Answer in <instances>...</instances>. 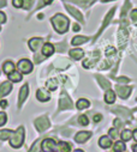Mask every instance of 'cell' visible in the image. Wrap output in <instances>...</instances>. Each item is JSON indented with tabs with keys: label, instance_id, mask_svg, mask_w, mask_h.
<instances>
[{
	"label": "cell",
	"instance_id": "1",
	"mask_svg": "<svg viewBox=\"0 0 137 152\" xmlns=\"http://www.w3.org/2000/svg\"><path fill=\"white\" fill-rule=\"evenodd\" d=\"M51 22H52L54 29H55L59 34L66 32L67 29H68V24H70V20H68V18H66L64 15H60V13L55 15V16L51 19Z\"/></svg>",
	"mask_w": 137,
	"mask_h": 152
},
{
	"label": "cell",
	"instance_id": "2",
	"mask_svg": "<svg viewBox=\"0 0 137 152\" xmlns=\"http://www.w3.org/2000/svg\"><path fill=\"white\" fill-rule=\"evenodd\" d=\"M23 141H24V128L23 127H19L11 135V138H10V145L12 147H15V148H18V147L22 146Z\"/></svg>",
	"mask_w": 137,
	"mask_h": 152
},
{
	"label": "cell",
	"instance_id": "3",
	"mask_svg": "<svg viewBox=\"0 0 137 152\" xmlns=\"http://www.w3.org/2000/svg\"><path fill=\"white\" fill-rule=\"evenodd\" d=\"M17 68L19 71V73H23V74H28L32 71V64L28 60V59H22L18 61L17 64Z\"/></svg>",
	"mask_w": 137,
	"mask_h": 152
},
{
	"label": "cell",
	"instance_id": "4",
	"mask_svg": "<svg viewBox=\"0 0 137 152\" xmlns=\"http://www.w3.org/2000/svg\"><path fill=\"white\" fill-rule=\"evenodd\" d=\"M35 127L39 132H45L49 127V121L47 116H41L35 120Z\"/></svg>",
	"mask_w": 137,
	"mask_h": 152
},
{
	"label": "cell",
	"instance_id": "5",
	"mask_svg": "<svg viewBox=\"0 0 137 152\" xmlns=\"http://www.w3.org/2000/svg\"><path fill=\"white\" fill-rule=\"evenodd\" d=\"M117 41H118V47L120 49H123L126 46V41H127V31H126V29H124V28L119 29Z\"/></svg>",
	"mask_w": 137,
	"mask_h": 152
},
{
	"label": "cell",
	"instance_id": "6",
	"mask_svg": "<svg viewBox=\"0 0 137 152\" xmlns=\"http://www.w3.org/2000/svg\"><path fill=\"white\" fill-rule=\"evenodd\" d=\"M41 148L43 152H53L57 148V142L53 139H45L41 142Z\"/></svg>",
	"mask_w": 137,
	"mask_h": 152
},
{
	"label": "cell",
	"instance_id": "7",
	"mask_svg": "<svg viewBox=\"0 0 137 152\" xmlns=\"http://www.w3.org/2000/svg\"><path fill=\"white\" fill-rule=\"evenodd\" d=\"M59 108L63 109H70L71 108V99L66 94H63L60 99H59Z\"/></svg>",
	"mask_w": 137,
	"mask_h": 152
},
{
	"label": "cell",
	"instance_id": "8",
	"mask_svg": "<svg viewBox=\"0 0 137 152\" xmlns=\"http://www.w3.org/2000/svg\"><path fill=\"white\" fill-rule=\"evenodd\" d=\"M12 90V84L11 82H4L0 84V96L4 97V96H7Z\"/></svg>",
	"mask_w": 137,
	"mask_h": 152
},
{
	"label": "cell",
	"instance_id": "9",
	"mask_svg": "<svg viewBox=\"0 0 137 152\" xmlns=\"http://www.w3.org/2000/svg\"><path fill=\"white\" fill-rule=\"evenodd\" d=\"M42 43H43V41H42V39H40V37H34V39H31V40L28 42L29 48H30L31 50H34V52L38 50L39 47L42 46Z\"/></svg>",
	"mask_w": 137,
	"mask_h": 152
},
{
	"label": "cell",
	"instance_id": "10",
	"mask_svg": "<svg viewBox=\"0 0 137 152\" xmlns=\"http://www.w3.org/2000/svg\"><path fill=\"white\" fill-rule=\"evenodd\" d=\"M28 94H29V86H28V84H24L19 90V98H18V104L19 105H22L24 103V101L28 97Z\"/></svg>",
	"mask_w": 137,
	"mask_h": 152
},
{
	"label": "cell",
	"instance_id": "11",
	"mask_svg": "<svg viewBox=\"0 0 137 152\" xmlns=\"http://www.w3.org/2000/svg\"><path fill=\"white\" fill-rule=\"evenodd\" d=\"M116 86H117V85H116ZM130 92H131V88H130V86H122V85H118V86H117V94L119 95L120 98H126V97H129Z\"/></svg>",
	"mask_w": 137,
	"mask_h": 152
},
{
	"label": "cell",
	"instance_id": "12",
	"mask_svg": "<svg viewBox=\"0 0 137 152\" xmlns=\"http://www.w3.org/2000/svg\"><path fill=\"white\" fill-rule=\"evenodd\" d=\"M90 137H91V133H90V132H80V133L76 134L75 140H76L77 142H80V144H83V142H85Z\"/></svg>",
	"mask_w": 137,
	"mask_h": 152
},
{
	"label": "cell",
	"instance_id": "13",
	"mask_svg": "<svg viewBox=\"0 0 137 152\" xmlns=\"http://www.w3.org/2000/svg\"><path fill=\"white\" fill-rule=\"evenodd\" d=\"M99 145L102 147V148H108L112 146V140L111 138H108L107 135H102L99 140Z\"/></svg>",
	"mask_w": 137,
	"mask_h": 152
},
{
	"label": "cell",
	"instance_id": "14",
	"mask_svg": "<svg viewBox=\"0 0 137 152\" xmlns=\"http://www.w3.org/2000/svg\"><path fill=\"white\" fill-rule=\"evenodd\" d=\"M36 98H38L40 102H47V101L49 99V94H48L46 90L40 89V90H38V92H36Z\"/></svg>",
	"mask_w": 137,
	"mask_h": 152
},
{
	"label": "cell",
	"instance_id": "15",
	"mask_svg": "<svg viewBox=\"0 0 137 152\" xmlns=\"http://www.w3.org/2000/svg\"><path fill=\"white\" fill-rule=\"evenodd\" d=\"M54 53V46L51 43H45L42 47V54L43 56H51Z\"/></svg>",
	"mask_w": 137,
	"mask_h": 152
},
{
	"label": "cell",
	"instance_id": "16",
	"mask_svg": "<svg viewBox=\"0 0 137 152\" xmlns=\"http://www.w3.org/2000/svg\"><path fill=\"white\" fill-rule=\"evenodd\" d=\"M97 59H99V52H95L93 58H89V59H87V60L83 62V67H84V68H89V67H91V66L95 64V61H96Z\"/></svg>",
	"mask_w": 137,
	"mask_h": 152
},
{
	"label": "cell",
	"instance_id": "17",
	"mask_svg": "<svg viewBox=\"0 0 137 152\" xmlns=\"http://www.w3.org/2000/svg\"><path fill=\"white\" fill-rule=\"evenodd\" d=\"M68 54H70V56H72L74 59L80 60V59H82V56L84 55V52H83L81 48H76V49H71L70 52H68Z\"/></svg>",
	"mask_w": 137,
	"mask_h": 152
},
{
	"label": "cell",
	"instance_id": "18",
	"mask_svg": "<svg viewBox=\"0 0 137 152\" xmlns=\"http://www.w3.org/2000/svg\"><path fill=\"white\" fill-rule=\"evenodd\" d=\"M105 101H106V103H108V104H113L114 101H116V92L108 89V90L106 91V95H105Z\"/></svg>",
	"mask_w": 137,
	"mask_h": 152
},
{
	"label": "cell",
	"instance_id": "19",
	"mask_svg": "<svg viewBox=\"0 0 137 152\" xmlns=\"http://www.w3.org/2000/svg\"><path fill=\"white\" fill-rule=\"evenodd\" d=\"M66 10H67L68 12H70V13H71V15H72V16H74L76 19H78V20H81V22L83 20V17H82L81 12H80L78 10H76L75 7H72V6H68V5H67V6H66Z\"/></svg>",
	"mask_w": 137,
	"mask_h": 152
},
{
	"label": "cell",
	"instance_id": "20",
	"mask_svg": "<svg viewBox=\"0 0 137 152\" xmlns=\"http://www.w3.org/2000/svg\"><path fill=\"white\" fill-rule=\"evenodd\" d=\"M3 71H4V73H6L7 75H9L10 73H12V72L15 71V65H13V62H12V61H6V62H4Z\"/></svg>",
	"mask_w": 137,
	"mask_h": 152
},
{
	"label": "cell",
	"instance_id": "21",
	"mask_svg": "<svg viewBox=\"0 0 137 152\" xmlns=\"http://www.w3.org/2000/svg\"><path fill=\"white\" fill-rule=\"evenodd\" d=\"M88 41V37H85V36H76V37H74V40H72V46H81V45H83V43H85Z\"/></svg>",
	"mask_w": 137,
	"mask_h": 152
},
{
	"label": "cell",
	"instance_id": "22",
	"mask_svg": "<svg viewBox=\"0 0 137 152\" xmlns=\"http://www.w3.org/2000/svg\"><path fill=\"white\" fill-rule=\"evenodd\" d=\"M89 105H90V102H89L88 99H85V98H81V99H78V101H77V104H76V107H77L78 110L87 109Z\"/></svg>",
	"mask_w": 137,
	"mask_h": 152
},
{
	"label": "cell",
	"instance_id": "23",
	"mask_svg": "<svg viewBox=\"0 0 137 152\" xmlns=\"http://www.w3.org/2000/svg\"><path fill=\"white\" fill-rule=\"evenodd\" d=\"M9 79H10L11 82H13V83H18V82H21V80H22V75H21V73H19V72L13 71L12 73H10V74H9Z\"/></svg>",
	"mask_w": 137,
	"mask_h": 152
},
{
	"label": "cell",
	"instance_id": "24",
	"mask_svg": "<svg viewBox=\"0 0 137 152\" xmlns=\"http://www.w3.org/2000/svg\"><path fill=\"white\" fill-rule=\"evenodd\" d=\"M13 134L12 131L10 129H4V131H0V140H7L11 138V135Z\"/></svg>",
	"mask_w": 137,
	"mask_h": 152
},
{
	"label": "cell",
	"instance_id": "25",
	"mask_svg": "<svg viewBox=\"0 0 137 152\" xmlns=\"http://www.w3.org/2000/svg\"><path fill=\"white\" fill-rule=\"evenodd\" d=\"M120 137H122V140L123 141H127L132 138V132L129 131V129H124L122 133H120Z\"/></svg>",
	"mask_w": 137,
	"mask_h": 152
},
{
	"label": "cell",
	"instance_id": "26",
	"mask_svg": "<svg viewBox=\"0 0 137 152\" xmlns=\"http://www.w3.org/2000/svg\"><path fill=\"white\" fill-rule=\"evenodd\" d=\"M42 148H41V141L40 140H36L35 142L32 144V146L30 147L29 152H40Z\"/></svg>",
	"mask_w": 137,
	"mask_h": 152
},
{
	"label": "cell",
	"instance_id": "27",
	"mask_svg": "<svg viewBox=\"0 0 137 152\" xmlns=\"http://www.w3.org/2000/svg\"><path fill=\"white\" fill-rule=\"evenodd\" d=\"M125 148H126V146H125V144L123 141H117L114 144V151L116 152H124Z\"/></svg>",
	"mask_w": 137,
	"mask_h": 152
},
{
	"label": "cell",
	"instance_id": "28",
	"mask_svg": "<svg viewBox=\"0 0 137 152\" xmlns=\"http://www.w3.org/2000/svg\"><path fill=\"white\" fill-rule=\"evenodd\" d=\"M97 80H99V83L101 84V86L102 88H104V89H110V82L107 80V79H105L104 77H100V75H99V77H97Z\"/></svg>",
	"mask_w": 137,
	"mask_h": 152
},
{
	"label": "cell",
	"instance_id": "29",
	"mask_svg": "<svg viewBox=\"0 0 137 152\" xmlns=\"http://www.w3.org/2000/svg\"><path fill=\"white\" fill-rule=\"evenodd\" d=\"M58 79L57 78H54V79H51L48 83H47V88L49 89V90H55L57 88H58Z\"/></svg>",
	"mask_w": 137,
	"mask_h": 152
},
{
	"label": "cell",
	"instance_id": "30",
	"mask_svg": "<svg viewBox=\"0 0 137 152\" xmlns=\"http://www.w3.org/2000/svg\"><path fill=\"white\" fill-rule=\"evenodd\" d=\"M78 124H81L82 126H87V125L89 124L88 116H87V115H81V116L78 118Z\"/></svg>",
	"mask_w": 137,
	"mask_h": 152
},
{
	"label": "cell",
	"instance_id": "31",
	"mask_svg": "<svg viewBox=\"0 0 137 152\" xmlns=\"http://www.w3.org/2000/svg\"><path fill=\"white\" fill-rule=\"evenodd\" d=\"M12 5L17 9H21L24 5V0H12Z\"/></svg>",
	"mask_w": 137,
	"mask_h": 152
},
{
	"label": "cell",
	"instance_id": "32",
	"mask_svg": "<svg viewBox=\"0 0 137 152\" xmlns=\"http://www.w3.org/2000/svg\"><path fill=\"white\" fill-rule=\"evenodd\" d=\"M6 120H7L6 114L3 113V111H0V126H4L6 124Z\"/></svg>",
	"mask_w": 137,
	"mask_h": 152
},
{
	"label": "cell",
	"instance_id": "33",
	"mask_svg": "<svg viewBox=\"0 0 137 152\" xmlns=\"http://www.w3.org/2000/svg\"><path fill=\"white\" fill-rule=\"evenodd\" d=\"M105 53H106V56H112L116 53V49L113 47H107L106 50H105Z\"/></svg>",
	"mask_w": 137,
	"mask_h": 152
},
{
	"label": "cell",
	"instance_id": "34",
	"mask_svg": "<svg viewBox=\"0 0 137 152\" xmlns=\"http://www.w3.org/2000/svg\"><path fill=\"white\" fill-rule=\"evenodd\" d=\"M110 135H111V138L117 139V137H118V129L117 128H111L110 129Z\"/></svg>",
	"mask_w": 137,
	"mask_h": 152
},
{
	"label": "cell",
	"instance_id": "35",
	"mask_svg": "<svg viewBox=\"0 0 137 152\" xmlns=\"http://www.w3.org/2000/svg\"><path fill=\"white\" fill-rule=\"evenodd\" d=\"M6 22V17H5V13L0 11V24L1 23H5Z\"/></svg>",
	"mask_w": 137,
	"mask_h": 152
},
{
	"label": "cell",
	"instance_id": "36",
	"mask_svg": "<svg viewBox=\"0 0 137 152\" xmlns=\"http://www.w3.org/2000/svg\"><path fill=\"white\" fill-rule=\"evenodd\" d=\"M131 18H132V20H137V10H133L131 12Z\"/></svg>",
	"mask_w": 137,
	"mask_h": 152
},
{
	"label": "cell",
	"instance_id": "37",
	"mask_svg": "<svg viewBox=\"0 0 137 152\" xmlns=\"http://www.w3.org/2000/svg\"><path fill=\"white\" fill-rule=\"evenodd\" d=\"M101 119H102V116L100 115V114H99V115H95V116H94V121H95L96 124H97V122H100V121H101Z\"/></svg>",
	"mask_w": 137,
	"mask_h": 152
},
{
	"label": "cell",
	"instance_id": "38",
	"mask_svg": "<svg viewBox=\"0 0 137 152\" xmlns=\"http://www.w3.org/2000/svg\"><path fill=\"white\" fill-rule=\"evenodd\" d=\"M0 107H1V108H6L7 107V102L6 101H0Z\"/></svg>",
	"mask_w": 137,
	"mask_h": 152
},
{
	"label": "cell",
	"instance_id": "39",
	"mask_svg": "<svg viewBox=\"0 0 137 152\" xmlns=\"http://www.w3.org/2000/svg\"><path fill=\"white\" fill-rule=\"evenodd\" d=\"M80 30H81V26L78 24H75L74 25V31H80Z\"/></svg>",
	"mask_w": 137,
	"mask_h": 152
},
{
	"label": "cell",
	"instance_id": "40",
	"mask_svg": "<svg viewBox=\"0 0 137 152\" xmlns=\"http://www.w3.org/2000/svg\"><path fill=\"white\" fill-rule=\"evenodd\" d=\"M132 137H133V139L137 141V129H135V131L132 132Z\"/></svg>",
	"mask_w": 137,
	"mask_h": 152
},
{
	"label": "cell",
	"instance_id": "41",
	"mask_svg": "<svg viewBox=\"0 0 137 152\" xmlns=\"http://www.w3.org/2000/svg\"><path fill=\"white\" fill-rule=\"evenodd\" d=\"M52 1H53V0H45L43 4H45V5H48V4H51Z\"/></svg>",
	"mask_w": 137,
	"mask_h": 152
},
{
	"label": "cell",
	"instance_id": "42",
	"mask_svg": "<svg viewBox=\"0 0 137 152\" xmlns=\"http://www.w3.org/2000/svg\"><path fill=\"white\" fill-rule=\"evenodd\" d=\"M132 150H133V152H137V144L132 146Z\"/></svg>",
	"mask_w": 137,
	"mask_h": 152
},
{
	"label": "cell",
	"instance_id": "43",
	"mask_svg": "<svg viewBox=\"0 0 137 152\" xmlns=\"http://www.w3.org/2000/svg\"><path fill=\"white\" fill-rule=\"evenodd\" d=\"M74 152H83V151H82V150H75Z\"/></svg>",
	"mask_w": 137,
	"mask_h": 152
},
{
	"label": "cell",
	"instance_id": "44",
	"mask_svg": "<svg viewBox=\"0 0 137 152\" xmlns=\"http://www.w3.org/2000/svg\"><path fill=\"white\" fill-rule=\"evenodd\" d=\"M102 1H104V3H105V1H111V0H102Z\"/></svg>",
	"mask_w": 137,
	"mask_h": 152
}]
</instances>
